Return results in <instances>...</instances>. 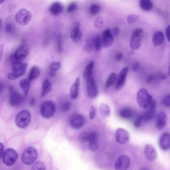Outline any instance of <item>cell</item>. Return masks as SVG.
<instances>
[{
  "instance_id": "6da1fadb",
  "label": "cell",
  "mask_w": 170,
  "mask_h": 170,
  "mask_svg": "<svg viewBox=\"0 0 170 170\" xmlns=\"http://www.w3.org/2000/svg\"><path fill=\"white\" fill-rule=\"evenodd\" d=\"M27 67V64L22 62L15 61L11 63L12 72L9 73L8 78L11 80H15L25 74Z\"/></svg>"
},
{
  "instance_id": "7a4b0ae2",
  "label": "cell",
  "mask_w": 170,
  "mask_h": 170,
  "mask_svg": "<svg viewBox=\"0 0 170 170\" xmlns=\"http://www.w3.org/2000/svg\"><path fill=\"white\" fill-rule=\"evenodd\" d=\"M38 156V151L35 147H28L23 152L22 161L26 165H31L36 161Z\"/></svg>"
},
{
  "instance_id": "3957f363",
  "label": "cell",
  "mask_w": 170,
  "mask_h": 170,
  "mask_svg": "<svg viewBox=\"0 0 170 170\" xmlns=\"http://www.w3.org/2000/svg\"><path fill=\"white\" fill-rule=\"evenodd\" d=\"M56 109V106L53 102L50 100L45 101L41 105L40 114L43 118L49 119L54 116Z\"/></svg>"
},
{
  "instance_id": "277c9868",
  "label": "cell",
  "mask_w": 170,
  "mask_h": 170,
  "mask_svg": "<svg viewBox=\"0 0 170 170\" xmlns=\"http://www.w3.org/2000/svg\"><path fill=\"white\" fill-rule=\"evenodd\" d=\"M31 120L30 113L24 110L20 111L17 115L15 122L17 126L21 129H24L29 125Z\"/></svg>"
},
{
  "instance_id": "5b68a950",
  "label": "cell",
  "mask_w": 170,
  "mask_h": 170,
  "mask_svg": "<svg viewBox=\"0 0 170 170\" xmlns=\"http://www.w3.org/2000/svg\"><path fill=\"white\" fill-rule=\"evenodd\" d=\"M152 96L145 89H141L137 94V100L139 105L144 109H148L152 100Z\"/></svg>"
},
{
  "instance_id": "8992f818",
  "label": "cell",
  "mask_w": 170,
  "mask_h": 170,
  "mask_svg": "<svg viewBox=\"0 0 170 170\" xmlns=\"http://www.w3.org/2000/svg\"><path fill=\"white\" fill-rule=\"evenodd\" d=\"M144 36V31L141 28H138L133 32L130 39V45L132 50L139 49L141 46Z\"/></svg>"
},
{
  "instance_id": "52a82bcc",
  "label": "cell",
  "mask_w": 170,
  "mask_h": 170,
  "mask_svg": "<svg viewBox=\"0 0 170 170\" xmlns=\"http://www.w3.org/2000/svg\"><path fill=\"white\" fill-rule=\"evenodd\" d=\"M32 15L30 11L22 8L15 15V19L17 23L22 26L27 25L30 21Z\"/></svg>"
},
{
  "instance_id": "ba28073f",
  "label": "cell",
  "mask_w": 170,
  "mask_h": 170,
  "mask_svg": "<svg viewBox=\"0 0 170 170\" xmlns=\"http://www.w3.org/2000/svg\"><path fill=\"white\" fill-rule=\"evenodd\" d=\"M18 155L16 151L12 148H8L5 151L3 161L5 165L11 166L14 165L18 159Z\"/></svg>"
},
{
  "instance_id": "9c48e42d",
  "label": "cell",
  "mask_w": 170,
  "mask_h": 170,
  "mask_svg": "<svg viewBox=\"0 0 170 170\" xmlns=\"http://www.w3.org/2000/svg\"><path fill=\"white\" fill-rule=\"evenodd\" d=\"M29 51L28 45L25 44L20 46L16 50L14 56L15 60L18 61L22 62L27 57Z\"/></svg>"
},
{
  "instance_id": "30bf717a",
  "label": "cell",
  "mask_w": 170,
  "mask_h": 170,
  "mask_svg": "<svg viewBox=\"0 0 170 170\" xmlns=\"http://www.w3.org/2000/svg\"><path fill=\"white\" fill-rule=\"evenodd\" d=\"M86 119L80 114H76L72 116L70 119L69 123L71 127L75 129H79L83 126Z\"/></svg>"
},
{
  "instance_id": "8fae6325",
  "label": "cell",
  "mask_w": 170,
  "mask_h": 170,
  "mask_svg": "<svg viewBox=\"0 0 170 170\" xmlns=\"http://www.w3.org/2000/svg\"><path fill=\"white\" fill-rule=\"evenodd\" d=\"M130 164V158L127 155H122L119 157L115 164L116 170H127Z\"/></svg>"
},
{
  "instance_id": "7c38bea8",
  "label": "cell",
  "mask_w": 170,
  "mask_h": 170,
  "mask_svg": "<svg viewBox=\"0 0 170 170\" xmlns=\"http://www.w3.org/2000/svg\"><path fill=\"white\" fill-rule=\"evenodd\" d=\"M86 82L88 95L90 97L92 98L96 97L98 95V90L93 77H90Z\"/></svg>"
},
{
  "instance_id": "4fadbf2b",
  "label": "cell",
  "mask_w": 170,
  "mask_h": 170,
  "mask_svg": "<svg viewBox=\"0 0 170 170\" xmlns=\"http://www.w3.org/2000/svg\"><path fill=\"white\" fill-rule=\"evenodd\" d=\"M115 137L118 143L124 144L127 143L129 140L130 135L126 130L122 128H118L115 131Z\"/></svg>"
},
{
  "instance_id": "5bb4252c",
  "label": "cell",
  "mask_w": 170,
  "mask_h": 170,
  "mask_svg": "<svg viewBox=\"0 0 170 170\" xmlns=\"http://www.w3.org/2000/svg\"><path fill=\"white\" fill-rule=\"evenodd\" d=\"M128 72V67H125L123 68L119 74L116 83L115 88L117 90L121 89L125 84Z\"/></svg>"
},
{
  "instance_id": "9a60e30c",
  "label": "cell",
  "mask_w": 170,
  "mask_h": 170,
  "mask_svg": "<svg viewBox=\"0 0 170 170\" xmlns=\"http://www.w3.org/2000/svg\"><path fill=\"white\" fill-rule=\"evenodd\" d=\"M101 41L103 47H109L111 46L114 41V38L110 29H107L103 32Z\"/></svg>"
},
{
  "instance_id": "2e32d148",
  "label": "cell",
  "mask_w": 170,
  "mask_h": 170,
  "mask_svg": "<svg viewBox=\"0 0 170 170\" xmlns=\"http://www.w3.org/2000/svg\"><path fill=\"white\" fill-rule=\"evenodd\" d=\"M145 155L147 160L150 162L155 161L157 157V151L151 144L146 145L144 148Z\"/></svg>"
},
{
  "instance_id": "e0dca14e",
  "label": "cell",
  "mask_w": 170,
  "mask_h": 170,
  "mask_svg": "<svg viewBox=\"0 0 170 170\" xmlns=\"http://www.w3.org/2000/svg\"><path fill=\"white\" fill-rule=\"evenodd\" d=\"M156 102L155 100L152 99L149 107L148 111L142 115L143 121L148 122L153 118L156 109Z\"/></svg>"
},
{
  "instance_id": "ac0fdd59",
  "label": "cell",
  "mask_w": 170,
  "mask_h": 170,
  "mask_svg": "<svg viewBox=\"0 0 170 170\" xmlns=\"http://www.w3.org/2000/svg\"><path fill=\"white\" fill-rule=\"evenodd\" d=\"M11 95L9 99V103L11 106L16 107L20 105L23 100L22 95L18 92L15 91L12 88L10 89Z\"/></svg>"
},
{
  "instance_id": "d6986e66",
  "label": "cell",
  "mask_w": 170,
  "mask_h": 170,
  "mask_svg": "<svg viewBox=\"0 0 170 170\" xmlns=\"http://www.w3.org/2000/svg\"><path fill=\"white\" fill-rule=\"evenodd\" d=\"M167 117L166 112L163 110L161 111L157 115L156 122L157 128L162 130L166 125Z\"/></svg>"
},
{
  "instance_id": "ffe728a7",
  "label": "cell",
  "mask_w": 170,
  "mask_h": 170,
  "mask_svg": "<svg viewBox=\"0 0 170 170\" xmlns=\"http://www.w3.org/2000/svg\"><path fill=\"white\" fill-rule=\"evenodd\" d=\"M159 146L163 150L167 151L170 148V135L169 133H164L159 140Z\"/></svg>"
},
{
  "instance_id": "44dd1931",
  "label": "cell",
  "mask_w": 170,
  "mask_h": 170,
  "mask_svg": "<svg viewBox=\"0 0 170 170\" xmlns=\"http://www.w3.org/2000/svg\"><path fill=\"white\" fill-rule=\"evenodd\" d=\"M82 34L80 29V24H76L71 33V38L75 42H77L80 41L82 38Z\"/></svg>"
},
{
  "instance_id": "7402d4cb",
  "label": "cell",
  "mask_w": 170,
  "mask_h": 170,
  "mask_svg": "<svg viewBox=\"0 0 170 170\" xmlns=\"http://www.w3.org/2000/svg\"><path fill=\"white\" fill-rule=\"evenodd\" d=\"M80 82V78H77L70 89V94L71 97L72 99H76L78 97Z\"/></svg>"
},
{
  "instance_id": "603a6c76",
  "label": "cell",
  "mask_w": 170,
  "mask_h": 170,
  "mask_svg": "<svg viewBox=\"0 0 170 170\" xmlns=\"http://www.w3.org/2000/svg\"><path fill=\"white\" fill-rule=\"evenodd\" d=\"M165 36L163 32L157 31L154 34L152 38V42L154 46H159L165 41Z\"/></svg>"
},
{
  "instance_id": "cb8c5ba5",
  "label": "cell",
  "mask_w": 170,
  "mask_h": 170,
  "mask_svg": "<svg viewBox=\"0 0 170 170\" xmlns=\"http://www.w3.org/2000/svg\"><path fill=\"white\" fill-rule=\"evenodd\" d=\"M94 65V61H92L90 62L85 67L83 73V77L84 80L86 81L88 79L93 76V72Z\"/></svg>"
},
{
  "instance_id": "d4e9b609",
  "label": "cell",
  "mask_w": 170,
  "mask_h": 170,
  "mask_svg": "<svg viewBox=\"0 0 170 170\" xmlns=\"http://www.w3.org/2000/svg\"><path fill=\"white\" fill-rule=\"evenodd\" d=\"M62 5L59 2H56L50 6L49 8L50 12L54 15H58L63 11Z\"/></svg>"
},
{
  "instance_id": "484cf974",
  "label": "cell",
  "mask_w": 170,
  "mask_h": 170,
  "mask_svg": "<svg viewBox=\"0 0 170 170\" xmlns=\"http://www.w3.org/2000/svg\"><path fill=\"white\" fill-rule=\"evenodd\" d=\"M99 111L102 117L104 118L108 117L110 114L111 110L109 106L105 103H102L99 107Z\"/></svg>"
},
{
  "instance_id": "4316f807",
  "label": "cell",
  "mask_w": 170,
  "mask_h": 170,
  "mask_svg": "<svg viewBox=\"0 0 170 170\" xmlns=\"http://www.w3.org/2000/svg\"><path fill=\"white\" fill-rule=\"evenodd\" d=\"M52 89V85L48 80H45L42 85V90L41 96L42 97L46 95Z\"/></svg>"
},
{
  "instance_id": "83f0119b",
  "label": "cell",
  "mask_w": 170,
  "mask_h": 170,
  "mask_svg": "<svg viewBox=\"0 0 170 170\" xmlns=\"http://www.w3.org/2000/svg\"><path fill=\"white\" fill-rule=\"evenodd\" d=\"M140 5L141 9L146 11H150L153 8V4L150 0H141Z\"/></svg>"
},
{
  "instance_id": "f1b7e54d",
  "label": "cell",
  "mask_w": 170,
  "mask_h": 170,
  "mask_svg": "<svg viewBox=\"0 0 170 170\" xmlns=\"http://www.w3.org/2000/svg\"><path fill=\"white\" fill-rule=\"evenodd\" d=\"M40 73V71L38 67L36 66L32 67L28 76V80L29 81L35 80L39 76Z\"/></svg>"
},
{
  "instance_id": "f546056e",
  "label": "cell",
  "mask_w": 170,
  "mask_h": 170,
  "mask_svg": "<svg viewBox=\"0 0 170 170\" xmlns=\"http://www.w3.org/2000/svg\"><path fill=\"white\" fill-rule=\"evenodd\" d=\"M133 112L132 110L128 108L124 109L120 112V115L122 118L128 120L133 116Z\"/></svg>"
},
{
  "instance_id": "4dcf8cb0",
  "label": "cell",
  "mask_w": 170,
  "mask_h": 170,
  "mask_svg": "<svg viewBox=\"0 0 170 170\" xmlns=\"http://www.w3.org/2000/svg\"><path fill=\"white\" fill-rule=\"evenodd\" d=\"M30 81L28 79H24L22 80L20 83V86L26 96L30 88Z\"/></svg>"
},
{
  "instance_id": "1f68e13d",
  "label": "cell",
  "mask_w": 170,
  "mask_h": 170,
  "mask_svg": "<svg viewBox=\"0 0 170 170\" xmlns=\"http://www.w3.org/2000/svg\"><path fill=\"white\" fill-rule=\"evenodd\" d=\"M93 49H94L93 39L90 38L88 39L83 48L84 51L88 53H91Z\"/></svg>"
},
{
  "instance_id": "d6a6232c",
  "label": "cell",
  "mask_w": 170,
  "mask_h": 170,
  "mask_svg": "<svg viewBox=\"0 0 170 170\" xmlns=\"http://www.w3.org/2000/svg\"><path fill=\"white\" fill-rule=\"evenodd\" d=\"M117 78V75L114 72L111 73L106 81V88H110L116 81Z\"/></svg>"
},
{
  "instance_id": "836d02e7",
  "label": "cell",
  "mask_w": 170,
  "mask_h": 170,
  "mask_svg": "<svg viewBox=\"0 0 170 170\" xmlns=\"http://www.w3.org/2000/svg\"><path fill=\"white\" fill-rule=\"evenodd\" d=\"M93 39L94 49L99 51L101 50L102 46L101 38L100 36L97 35Z\"/></svg>"
},
{
  "instance_id": "e575fe53",
  "label": "cell",
  "mask_w": 170,
  "mask_h": 170,
  "mask_svg": "<svg viewBox=\"0 0 170 170\" xmlns=\"http://www.w3.org/2000/svg\"><path fill=\"white\" fill-rule=\"evenodd\" d=\"M100 9L101 7L99 4L95 3L93 4L90 6L89 7V13L93 15H96L99 13Z\"/></svg>"
},
{
  "instance_id": "d590c367",
  "label": "cell",
  "mask_w": 170,
  "mask_h": 170,
  "mask_svg": "<svg viewBox=\"0 0 170 170\" xmlns=\"http://www.w3.org/2000/svg\"><path fill=\"white\" fill-rule=\"evenodd\" d=\"M88 143V148L90 151L95 152L99 149V144L98 140L90 141Z\"/></svg>"
},
{
  "instance_id": "8d00e7d4",
  "label": "cell",
  "mask_w": 170,
  "mask_h": 170,
  "mask_svg": "<svg viewBox=\"0 0 170 170\" xmlns=\"http://www.w3.org/2000/svg\"><path fill=\"white\" fill-rule=\"evenodd\" d=\"M46 167L42 162L38 161L34 164L31 170H46Z\"/></svg>"
},
{
  "instance_id": "74e56055",
  "label": "cell",
  "mask_w": 170,
  "mask_h": 170,
  "mask_svg": "<svg viewBox=\"0 0 170 170\" xmlns=\"http://www.w3.org/2000/svg\"><path fill=\"white\" fill-rule=\"evenodd\" d=\"M88 134L86 132H82L79 134L78 140L81 143L86 142L88 141Z\"/></svg>"
},
{
  "instance_id": "f35d334b",
  "label": "cell",
  "mask_w": 170,
  "mask_h": 170,
  "mask_svg": "<svg viewBox=\"0 0 170 170\" xmlns=\"http://www.w3.org/2000/svg\"><path fill=\"white\" fill-rule=\"evenodd\" d=\"M104 19L101 17H98L96 19L94 22V26L97 28H100L104 25Z\"/></svg>"
},
{
  "instance_id": "ab89813d",
  "label": "cell",
  "mask_w": 170,
  "mask_h": 170,
  "mask_svg": "<svg viewBox=\"0 0 170 170\" xmlns=\"http://www.w3.org/2000/svg\"><path fill=\"white\" fill-rule=\"evenodd\" d=\"M61 64L59 62H53L50 66V70L54 72L58 71L61 67Z\"/></svg>"
},
{
  "instance_id": "60d3db41",
  "label": "cell",
  "mask_w": 170,
  "mask_h": 170,
  "mask_svg": "<svg viewBox=\"0 0 170 170\" xmlns=\"http://www.w3.org/2000/svg\"><path fill=\"white\" fill-rule=\"evenodd\" d=\"M139 18V16L137 14H132L129 16L127 19V21L130 24L134 23Z\"/></svg>"
},
{
  "instance_id": "b9f144b4",
  "label": "cell",
  "mask_w": 170,
  "mask_h": 170,
  "mask_svg": "<svg viewBox=\"0 0 170 170\" xmlns=\"http://www.w3.org/2000/svg\"><path fill=\"white\" fill-rule=\"evenodd\" d=\"M98 135L97 132H93L88 134V142L92 141L98 140Z\"/></svg>"
},
{
  "instance_id": "7bdbcfd3",
  "label": "cell",
  "mask_w": 170,
  "mask_h": 170,
  "mask_svg": "<svg viewBox=\"0 0 170 170\" xmlns=\"http://www.w3.org/2000/svg\"><path fill=\"white\" fill-rule=\"evenodd\" d=\"M71 103L69 101H66L62 105L61 109L62 111L64 112L68 111L71 107Z\"/></svg>"
},
{
  "instance_id": "ee69618b",
  "label": "cell",
  "mask_w": 170,
  "mask_h": 170,
  "mask_svg": "<svg viewBox=\"0 0 170 170\" xmlns=\"http://www.w3.org/2000/svg\"><path fill=\"white\" fill-rule=\"evenodd\" d=\"M162 103L164 106L167 107L170 106V95L169 94L165 96L162 99Z\"/></svg>"
},
{
  "instance_id": "f6af8a7d",
  "label": "cell",
  "mask_w": 170,
  "mask_h": 170,
  "mask_svg": "<svg viewBox=\"0 0 170 170\" xmlns=\"http://www.w3.org/2000/svg\"><path fill=\"white\" fill-rule=\"evenodd\" d=\"M77 8V4L74 3L70 4L67 7V11L68 13H72L75 11Z\"/></svg>"
},
{
  "instance_id": "bcb514c9",
  "label": "cell",
  "mask_w": 170,
  "mask_h": 170,
  "mask_svg": "<svg viewBox=\"0 0 170 170\" xmlns=\"http://www.w3.org/2000/svg\"><path fill=\"white\" fill-rule=\"evenodd\" d=\"M143 121L142 115L140 116L135 122L134 123L135 127L137 128L140 127Z\"/></svg>"
},
{
  "instance_id": "7dc6e473",
  "label": "cell",
  "mask_w": 170,
  "mask_h": 170,
  "mask_svg": "<svg viewBox=\"0 0 170 170\" xmlns=\"http://www.w3.org/2000/svg\"><path fill=\"white\" fill-rule=\"evenodd\" d=\"M95 107L92 106L89 112V118L90 120H93L95 116Z\"/></svg>"
},
{
  "instance_id": "c3c4849f",
  "label": "cell",
  "mask_w": 170,
  "mask_h": 170,
  "mask_svg": "<svg viewBox=\"0 0 170 170\" xmlns=\"http://www.w3.org/2000/svg\"><path fill=\"white\" fill-rule=\"evenodd\" d=\"M140 66V65L138 62H135L133 65V70L135 72L138 71L139 69Z\"/></svg>"
},
{
  "instance_id": "681fc988",
  "label": "cell",
  "mask_w": 170,
  "mask_h": 170,
  "mask_svg": "<svg viewBox=\"0 0 170 170\" xmlns=\"http://www.w3.org/2000/svg\"><path fill=\"white\" fill-rule=\"evenodd\" d=\"M120 32V29L118 27H115L113 28L112 31V35L114 36H116Z\"/></svg>"
},
{
  "instance_id": "f907efd6",
  "label": "cell",
  "mask_w": 170,
  "mask_h": 170,
  "mask_svg": "<svg viewBox=\"0 0 170 170\" xmlns=\"http://www.w3.org/2000/svg\"><path fill=\"white\" fill-rule=\"evenodd\" d=\"M5 30L8 33H10L12 31L13 27L10 24H8L5 26Z\"/></svg>"
},
{
  "instance_id": "816d5d0a",
  "label": "cell",
  "mask_w": 170,
  "mask_h": 170,
  "mask_svg": "<svg viewBox=\"0 0 170 170\" xmlns=\"http://www.w3.org/2000/svg\"><path fill=\"white\" fill-rule=\"evenodd\" d=\"M58 48L59 52H61V37L60 35H59L58 38Z\"/></svg>"
},
{
  "instance_id": "f5cc1de1",
  "label": "cell",
  "mask_w": 170,
  "mask_h": 170,
  "mask_svg": "<svg viewBox=\"0 0 170 170\" xmlns=\"http://www.w3.org/2000/svg\"><path fill=\"white\" fill-rule=\"evenodd\" d=\"M4 45L3 44L0 45V61H1L3 55Z\"/></svg>"
},
{
  "instance_id": "db71d44e",
  "label": "cell",
  "mask_w": 170,
  "mask_h": 170,
  "mask_svg": "<svg viewBox=\"0 0 170 170\" xmlns=\"http://www.w3.org/2000/svg\"><path fill=\"white\" fill-rule=\"evenodd\" d=\"M123 58V54L121 53H118L116 56V59L117 61H121Z\"/></svg>"
},
{
  "instance_id": "11a10c76",
  "label": "cell",
  "mask_w": 170,
  "mask_h": 170,
  "mask_svg": "<svg viewBox=\"0 0 170 170\" xmlns=\"http://www.w3.org/2000/svg\"><path fill=\"white\" fill-rule=\"evenodd\" d=\"M155 76L153 75H151L148 76L146 80V82L147 83H150L152 81L154 80Z\"/></svg>"
},
{
  "instance_id": "9f6ffc18",
  "label": "cell",
  "mask_w": 170,
  "mask_h": 170,
  "mask_svg": "<svg viewBox=\"0 0 170 170\" xmlns=\"http://www.w3.org/2000/svg\"><path fill=\"white\" fill-rule=\"evenodd\" d=\"M166 35L169 42L170 41V25L167 27L166 29Z\"/></svg>"
},
{
  "instance_id": "6f0895ef",
  "label": "cell",
  "mask_w": 170,
  "mask_h": 170,
  "mask_svg": "<svg viewBox=\"0 0 170 170\" xmlns=\"http://www.w3.org/2000/svg\"><path fill=\"white\" fill-rule=\"evenodd\" d=\"M4 148V147L3 144L1 143H0V158L3 155Z\"/></svg>"
},
{
  "instance_id": "680465c9",
  "label": "cell",
  "mask_w": 170,
  "mask_h": 170,
  "mask_svg": "<svg viewBox=\"0 0 170 170\" xmlns=\"http://www.w3.org/2000/svg\"><path fill=\"white\" fill-rule=\"evenodd\" d=\"M36 100L35 98H33L31 100L30 102V104L31 106L35 105L36 103Z\"/></svg>"
},
{
  "instance_id": "91938a15",
  "label": "cell",
  "mask_w": 170,
  "mask_h": 170,
  "mask_svg": "<svg viewBox=\"0 0 170 170\" xmlns=\"http://www.w3.org/2000/svg\"><path fill=\"white\" fill-rule=\"evenodd\" d=\"M49 74L50 77H54L55 75V72L50 70L49 72Z\"/></svg>"
},
{
  "instance_id": "94428289",
  "label": "cell",
  "mask_w": 170,
  "mask_h": 170,
  "mask_svg": "<svg viewBox=\"0 0 170 170\" xmlns=\"http://www.w3.org/2000/svg\"><path fill=\"white\" fill-rule=\"evenodd\" d=\"M3 88V85L0 82V92H1Z\"/></svg>"
},
{
  "instance_id": "6125c7cd",
  "label": "cell",
  "mask_w": 170,
  "mask_h": 170,
  "mask_svg": "<svg viewBox=\"0 0 170 170\" xmlns=\"http://www.w3.org/2000/svg\"><path fill=\"white\" fill-rule=\"evenodd\" d=\"M2 25V20L0 19V29H1Z\"/></svg>"
},
{
  "instance_id": "be15d7a7",
  "label": "cell",
  "mask_w": 170,
  "mask_h": 170,
  "mask_svg": "<svg viewBox=\"0 0 170 170\" xmlns=\"http://www.w3.org/2000/svg\"><path fill=\"white\" fill-rule=\"evenodd\" d=\"M4 2V1H1V0H0V4H2Z\"/></svg>"
},
{
  "instance_id": "e7e4bbea",
  "label": "cell",
  "mask_w": 170,
  "mask_h": 170,
  "mask_svg": "<svg viewBox=\"0 0 170 170\" xmlns=\"http://www.w3.org/2000/svg\"><path fill=\"white\" fill-rule=\"evenodd\" d=\"M170 67H169V69H168V74L169 75V74H170Z\"/></svg>"
},
{
  "instance_id": "03108f58",
  "label": "cell",
  "mask_w": 170,
  "mask_h": 170,
  "mask_svg": "<svg viewBox=\"0 0 170 170\" xmlns=\"http://www.w3.org/2000/svg\"><path fill=\"white\" fill-rule=\"evenodd\" d=\"M147 170V169H141V170Z\"/></svg>"
}]
</instances>
